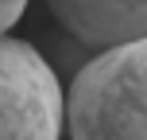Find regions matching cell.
Segmentation results:
<instances>
[{"mask_svg":"<svg viewBox=\"0 0 147 140\" xmlns=\"http://www.w3.org/2000/svg\"><path fill=\"white\" fill-rule=\"evenodd\" d=\"M70 140H147V39L97 51L62 94Z\"/></svg>","mask_w":147,"mask_h":140,"instance_id":"6da1fadb","label":"cell"},{"mask_svg":"<svg viewBox=\"0 0 147 140\" xmlns=\"http://www.w3.org/2000/svg\"><path fill=\"white\" fill-rule=\"evenodd\" d=\"M62 82L23 39L0 35V140H58Z\"/></svg>","mask_w":147,"mask_h":140,"instance_id":"7a4b0ae2","label":"cell"},{"mask_svg":"<svg viewBox=\"0 0 147 140\" xmlns=\"http://www.w3.org/2000/svg\"><path fill=\"white\" fill-rule=\"evenodd\" d=\"M47 8L89 51L147 39V0H47Z\"/></svg>","mask_w":147,"mask_h":140,"instance_id":"3957f363","label":"cell"},{"mask_svg":"<svg viewBox=\"0 0 147 140\" xmlns=\"http://www.w3.org/2000/svg\"><path fill=\"white\" fill-rule=\"evenodd\" d=\"M16 23H20V16H16V12H4V8H0V35H8Z\"/></svg>","mask_w":147,"mask_h":140,"instance_id":"277c9868","label":"cell"},{"mask_svg":"<svg viewBox=\"0 0 147 140\" xmlns=\"http://www.w3.org/2000/svg\"><path fill=\"white\" fill-rule=\"evenodd\" d=\"M0 8H4V12H16V16H23L27 0H0Z\"/></svg>","mask_w":147,"mask_h":140,"instance_id":"5b68a950","label":"cell"}]
</instances>
